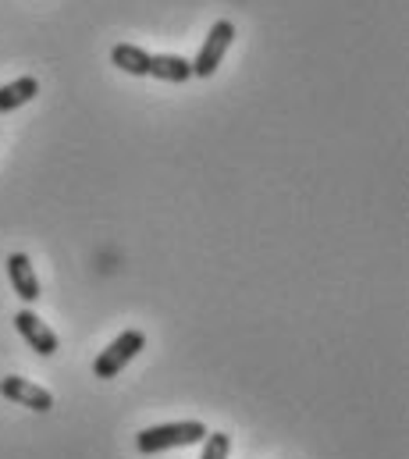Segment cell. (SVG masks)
Segmentation results:
<instances>
[{"label":"cell","instance_id":"obj_6","mask_svg":"<svg viewBox=\"0 0 409 459\" xmlns=\"http://www.w3.org/2000/svg\"><path fill=\"white\" fill-rule=\"evenodd\" d=\"M14 328H18V335L32 345L39 356H54V352H57V345H61L57 342V335H54V332H50V328H47V325L29 310V307L14 314Z\"/></svg>","mask_w":409,"mask_h":459},{"label":"cell","instance_id":"obj_2","mask_svg":"<svg viewBox=\"0 0 409 459\" xmlns=\"http://www.w3.org/2000/svg\"><path fill=\"white\" fill-rule=\"evenodd\" d=\"M143 349H146V335H143L139 328L121 332V335L97 356V363H93V377H103V381H107V377H117V374H121Z\"/></svg>","mask_w":409,"mask_h":459},{"label":"cell","instance_id":"obj_10","mask_svg":"<svg viewBox=\"0 0 409 459\" xmlns=\"http://www.w3.org/2000/svg\"><path fill=\"white\" fill-rule=\"evenodd\" d=\"M228 453H231V438L224 431H206L200 459H228Z\"/></svg>","mask_w":409,"mask_h":459},{"label":"cell","instance_id":"obj_5","mask_svg":"<svg viewBox=\"0 0 409 459\" xmlns=\"http://www.w3.org/2000/svg\"><path fill=\"white\" fill-rule=\"evenodd\" d=\"M7 281H11V289H14V296L22 299V303H36L43 292H39V278H36V267H32V260L25 256V253H11L7 256Z\"/></svg>","mask_w":409,"mask_h":459},{"label":"cell","instance_id":"obj_7","mask_svg":"<svg viewBox=\"0 0 409 459\" xmlns=\"http://www.w3.org/2000/svg\"><path fill=\"white\" fill-rule=\"evenodd\" d=\"M146 75H153V79H161V82H178V86H182V82L193 75V65H189L186 57H178V54H150Z\"/></svg>","mask_w":409,"mask_h":459},{"label":"cell","instance_id":"obj_3","mask_svg":"<svg viewBox=\"0 0 409 459\" xmlns=\"http://www.w3.org/2000/svg\"><path fill=\"white\" fill-rule=\"evenodd\" d=\"M235 43V22H228V18H217L213 25H210V32H206L204 47H200V54H196V61H189L193 65V75H200V79H210L217 68H221V61H224V54H228V47Z\"/></svg>","mask_w":409,"mask_h":459},{"label":"cell","instance_id":"obj_1","mask_svg":"<svg viewBox=\"0 0 409 459\" xmlns=\"http://www.w3.org/2000/svg\"><path fill=\"white\" fill-rule=\"evenodd\" d=\"M206 438V424L200 420H175V424H157L135 435V449L143 456L153 453H168V449H186V446H200Z\"/></svg>","mask_w":409,"mask_h":459},{"label":"cell","instance_id":"obj_9","mask_svg":"<svg viewBox=\"0 0 409 459\" xmlns=\"http://www.w3.org/2000/svg\"><path fill=\"white\" fill-rule=\"evenodd\" d=\"M110 65L121 68L125 75H146L150 54H146L143 47H135V43H117V47L110 50Z\"/></svg>","mask_w":409,"mask_h":459},{"label":"cell","instance_id":"obj_4","mask_svg":"<svg viewBox=\"0 0 409 459\" xmlns=\"http://www.w3.org/2000/svg\"><path fill=\"white\" fill-rule=\"evenodd\" d=\"M0 395H4L7 403H14V406L32 410V413H50V410H54V395H50L47 388H39V385H32V381H25V377H14V374L0 377Z\"/></svg>","mask_w":409,"mask_h":459},{"label":"cell","instance_id":"obj_8","mask_svg":"<svg viewBox=\"0 0 409 459\" xmlns=\"http://www.w3.org/2000/svg\"><path fill=\"white\" fill-rule=\"evenodd\" d=\"M36 93H39V82H36L32 75H22V79L0 86V115H11V111H18V108L32 104Z\"/></svg>","mask_w":409,"mask_h":459}]
</instances>
